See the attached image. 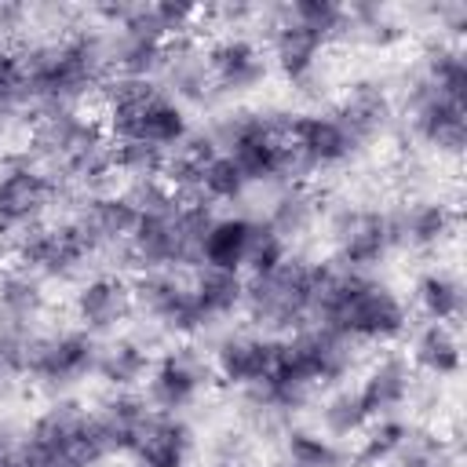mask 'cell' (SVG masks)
I'll return each mask as SVG.
<instances>
[{
	"label": "cell",
	"mask_w": 467,
	"mask_h": 467,
	"mask_svg": "<svg viewBox=\"0 0 467 467\" xmlns=\"http://www.w3.org/2000/svg\"><path fill=\"white\" fill-rule=\"evenodd\" d=\"M328 237L336 244V263L358 274H368L394 252L390 215L379 208L339 204L328 212Z\"/></svg>",
	"instance_id": "52a82bcc"
},
{
	"label": "cell",
	"mask_w": 467,
	"mask_h": 467,
	"mask_svg": "<svg viewBox=\"0 0 467 467\" xmlns=\"http://www.w3.org/2000/svg\"><path fill=\"white\" fill-rule=\"evenodd\" d=\"M7 248L15 255V266L40 281H69L95 259L91 244L69 219L36 223V226L22 230L18 237H11Z\"/></svg>",
	"instance_id": "277c9868"
},
{
	"label": "cell",
	"mask_w": 467,
	"mask_h": 467,
	"mask_svg": "<svg viewBox=\"0 0 467 467\" xmlns=\"http://www.w3.org/2000/svg\"><path fill=\"white\" fill-rule=\"evenodd\" d=\"M412 390H416V368L409 365V358L387 354L365 372L358 398H361L365 412L372 420H379V416H398V409L405 401H412Z\"/></svg>",
	"instance_id": "e0dca14e"
},
{
	"label": "cell",
	"mask_w": 467,
	"mask_h": 467,
	"mask_svg": "<svg viewBox=\"0 0 467 467\" xmlns=\"http://www.w3.org/2000/svg\"><path fill=\"white\" fill-rule=\"evenodd\" d=\"M401 120L409 128V135L441 153V157H460L467 146V106L445 99L441 91H434L420 69L405 73V91H401Z\"/></svg>",
	"instance_id": "3957f363"
},
{
	"label": "cell",
	"mask_w": 467,
	"mask_h": 467,
	"mask_svg": "<svg viewBox=\"0 0 467 467\" xmlns=\"http://www.w3.org/2000/svg\"><path fill=\"white\" fill-rule=\"evenodd\" d=\"M420 77L441 91L445 99L452 102H463L467 106V58H463V47L460 44H449V40H431L423 58H420Z\"/></svg>",
	"instance_id": "7402d4cb"
},
{
	"label": "cell",
	"mask_w": 467,
	"mask_h": 467,
	"mask_svg": "<svg viewBox=\"0 0 467 467\" xmlns=\"http://www.w3.org/2000/svg\"><path fill=\"white\" fill-rule=\"evenodd\" d=\"M190 285H193V299H197V310H201V317H204L208 328L215 321L230 317L234 310H241V303H244V281L234 270L201 266L190 277Z\"/></svg>",
	"instance_id": "44dd1931"
},
{
	"label": "cell",
	"mask_w": 467,
	"mask_h": 467,
	"mask_svg": "<svg viewBox=\"0 0 467 467\" xmlns=\"http://www.w3.org/2000/svg\"><path fill=\"white\" fill-rule=\"evenodd\" d=\"M412 423H405L401 416H379L376 423H368L361 431L358 449L350 452V467H383L398 456V449L409 441Z\"/></svg>",
	"instance_id": "d4e9b609"
},
{
	"label": "cell",
	"mask_w": 467,
	"mask_h": 467,
	"mask_svg": "<svg viewBox=\"0 0 467 467\" xmlns=\"http://www.w3.org/2000/svg\"><path fill=\"white\" fill-rule=\"evenodd\" d=\"M164 161H168V153L161 146H150V142H139V139L113 142V168L128 182H135V179H157L164 171Z\"/></svg>",
	"instance_id": "1f68e13d"
},
{
	"label": "cell",
	"mask_w": 467,
	"mask_h": 467,
	"mask_svg": "<svg viewBox=\"0 0 467 467\" xmlns=\"http://www.w3.org/2000/svg\"><path fill=\"white\" fill-rule=\"evenodd\" d=\"M0 51H4V44H0Z\"/></svg>",
	"instance_id": "d590c367"
},
{
	"label": "cell",
	"mask_w": 467,
	"mask_h": 467,
	"mask_svg": "<svg viewBox=\"0 0 467 467\" xmlns=\"http://www.w3.org/2000/svg\"><path fill=\"white\" fill-rule=\"evenodd\" d=\"M387 215L394 230V248H412V252H438L441 244L452 241L460 226L456 208L438 197H412Z\"/></svg>",
	"instance_id": "9a60e30c"
},
{
	"label": "cell",
	"mask_w": 467,
	"mask_h": 467,
	"mask_svg": "<svg viewBox=\"0 0 467 467\" xmlns=\"http://www.w3.org/2000/svg\"><path fill=\"white\" fill-rule=\"evenodd\" d=\"M416 306L427 321H438V325H452L463 317V306H467V292H463V281L452 274V270H427L416 277Z\"/></svg>",
	"instance_id": "603a6c76"
},
{
	"label": "cell",
	"mask_w": 467,
	"mask_h": 467,
	"mask_svg": "<svg viewBox=\"0 0 467 467\" xmlns=\"http://www.w3.org/2000/svg\"><path fill=\"white\" fill-rule=\"evenodd\" d=\"M131 314H135L131 285L117 274H95V277L80 281V288L73 292V317L95 339L124 328L131 321Z\"/></svg>",
	"instance_id": "4fadbf2b"
},
{
	"label": "cell",
	"mask_w": 467,
	"mask_h": 467,
	"mask_svg": "<svg viewBox=\"0 0 467 467\" xmlns=\"http://www.w3.org/2000/svg\"><path fill=\"white\" fill-rule=\"evenodd\" d=\"M277 347L281 339L274 336H259V332H223L212 343V376H219L226 387L248 390L259 387L274 361H277Z\"/></svg>",
	"instance_id": "8fae6325"
},
{
	"label": "cell",
	"mask_w": 467,
	"mask_h": 467,
	"mask_svg": "<svg viewBox=\"0 0 467 467\" xmlns=\"http://www.w3.org/2000/svg\"><path fill=\"white\" fill-rule=\"evenodd\" d=\"M99 339L84 328L66 332H33L26 343V368L22 376L36 383L44 394L62 398L69 387L88 379L99 365Z\"/></svg>",
	"instance_id": "7a4b0ae2"
},
{
	"label": "cell",
	"mask_w": 467,
	"mask_h": 467,
	"mask_svg": "<svg viewBox=\"0 0 467 467\" xmlns=\"http://www.w3.org/2000/svg\"><path fill=\"white\" fill-rule=\"evenodd\" d=\"M285 467H350V452L328 434L292 427L285 431Z\"/></svg>",
	"instance_id": "4316f807"
},
{
	"label": "cell",
	"mask_w": 467,
	"mask_h": 467,
	"mask_svg": "<svg viewBox=\"0 0 467 467\" xmlns=\"http://www.w3.org/2000/svg\"><path fill=\"white\" fill-rule=\"evenodd\" d=\"M460 452L434 431H412L409 441L398 449L390 467H456Z\"/></svg>",
	"instance_id": "f546056e"
},
{
	"label": "cell",
	"mask_w": 467,
	"mask_h": 467,
	"mask_svg": "<svg viewBox=\"0 0 467 467\" xmlns=\"http://www.w3.org/2000/svg\"><path fill=\"white\" fill-rule=\"evenodd\" d=\"M288 15L303 29L317 33L325 44H339L343 40L347 4H336V0H296V4H288Z\"/></svg>",
	"instance_id": "4dcf8cb0"
},
{
	"label": "cell",
	"mask_w": 467,
	"mask_h": 467,
	"mask_svg": "<svg viewBox=\"0 0 467 467\" xmlns=\"http://www.w3.org/2000/svg\"><path fill=\"white\" fill-rule=\"evenodd\" d=\"M131 285V303L142 314V321H153L161 332L175 336H197L204 332V317L193 299V285L179 270H142Z\"/></svg>",
	"instance_id": "5b68a950"
},
{
	"label": "cell",
	"mask_w": 467,
	"mask_h": 467,
	"mask_svg": "<svg viewBox=\"0 0 467 467\" xmlns=\"http://www.w3.org/2000/svg\"><path fill=\"white\" fill-rule=\"evenodd\" d=\"M332 117L347 128V135L361 150H368L372 142H379L394 128L398 106H394V99H390V91H387L383 80H368L365 77V80L347 84V91L332 106Z\"/></svg>",
	"instance_id": "7c38bea8"
},
{
	"label": "cell",
	"mask_w": 467,
	"mask_h": 467,
	"mask_svg": "<svg viewBox=\"0 0 467 467\" xmlns=\"http://www.w3.org/2000/svg\"><path fill=\"white\" fill-rule=\"evenodd\" d=\"M288 146L306 175L343 168L361 153V146L347 135V128L332 117V109L328 113H296L288 124Z\"/></svg>",
	"instance_id": "9c48e42d"
},
{
	"label": "cell",
	"mask_w": 467,
	"mask_h": 467,
	"mask_svg": "<svg viewBox=\"0 0 467 467\" xmlns=\"http://www.w3.org/2000/svg\"><path fill=\"white\" fill-rule=\"evenodd\" d=\"M44 306H47V292H44L40 277H33L18 266L0 270V314L33 325L44 314Z\"/></svg>",
	"instance_id": "484cf974"
},
{
	"label": "cell",
	"mask_w": 467,
	"mask_h": 467,
	"mask_svg": "<svg viewBox=\"0 0 467 467\" xmlns=\"http://www.w3.org/2000/svg\"><path fill=\"white\" fill-rule=\"evenodd\" d=\"M135 467H190L193 460V427L175 412H153L142 420L131 441Z\"/></svg>",
	"instance_id": "2e32d148"
},
{
	"label": "cell",
	"mask_w": 467,
	"mask_h": 467,
	"mask_svg": "<svg viewBox=\"0 0 467 467\" xmlns=\"http://www.w3.org/2000/svg\"><path fill=\"white\" fill-rule=\"evenodd\" d=\"M248 179L230 153H212L201 168V197L204 201H241L248 193Z\"/></svg>",
	"instance_id": "f1b7e54d"
},
{
	"label": "cell",
	"mask_w": 467,
	"mask_h": 467,
	"mask_svg": "<svg viewBox=\"0 0 467 467\" xmlns=\"http://www.w3.org/2000/svg\"><path fill=\"white\" fill-rule=\"evenodd\" d=\"M29 26V4L0 0V36H18Z\"/></svg>",
	"instance_id": "e575fe53"
},
{
	"label": "cell",
	"mask_w": 467,
	"mask_h": 467,
	"mask_svg": "<svg viewBox=\"0 0 467 467\" xmlns=\"http://www.w3.org/2000/svg\"><path fill=\"white\" fill-rule=\"evenodd\" d=\"M412 368H420L423 376H431L434 383L460 376L463 365V350H460V336L452 325H438L427 321L416 336H412Z\"/></svg>",
	"instance_id": "ffe728a7"
},
{
	"label": "cell",
	"mask_w": 467,
	"mask_h": 467,
	"mask_svg": "<svg viewBox=\"0 0 467 467\" xmlns=\"http://www.w3.org/2000/svg\"><path fill=\"white\" fill-rule=\"evenodd\" d=\"M317 420H321V431H325L332 441L358 438V434H361V431L372 423V416L365 412V405H361L358 390H347V387L332 390V394L321 401Z\"/></svg>",
	"instance_id": "83f0119b"
},
{
	"label": "cell",
	"mask_w": 467,
	"mask_h": 467,
	"mask_svg": "<svg viewBox=\"0 0 467 467\" xmlns=\"http://www.w3.org/2000/svg\"><path fill=\"white\" fill-rule=\"evenodd\" d=\"M321 219V197L306 186V182H281V190L270 197V208L263 215V223L288 244L306 237Z\"/></svg>",
	"instance_id": "d6986e66"
},
{
	"label": "cell",
	"mask_w": 467,
	"mask_h": 467,
	"mask_svg": "<svg viewBox=\"0 0 467 467\" xmlns=\"http://www.w3.org/2000/svg\"><path fill=\"white\" fill-rule=\"evenodd\" d=\"M204 55H208V69H212V77H215L219 95H248V91H255V88L266 80V73H270L266 51H263L255 40L241 36V33H223V36H215V40L204 47Z\"/></svg>",
	"instance_id": "5bb4252c"
},
{
	"label": "cell",
	"mask_w": 467,
	"mask_h": 467,
	"mask_svg": "<svg viewBox=\"0 0 467 467\" xmlns=\"http://www.w3.org/2000/svg\"><path fill=\"white\" fill-rule=\"evenodd\" d=\"M314 270H317V263L288 255L281 266H274L266 274H252V281H244L241 306L252 317V325L263 328V336L292 332L310 321Z\"/></svg>",
	"instance_id": "6da1fadb"
},
{
	"label": "cell",
	"mask_w": 467,
	"mask_h": 467,
	"mask_svg": "<svg viewBox=\"0 0 467 467\" xmlns=\"http://www.w3.org/2000/svg\"><path fill=\"white\" fill-rule=\"evenodd\" d=\"M150 368H153V354L146 347H139L131 336L106 343L99 350V365H95L102 383H109L113 390H135L150 376Z\"/></svg>",
	"instance_id": "cb8c5ba5"
},
{
	"label": "cell",
	"mask_w": 467,
	"mask_h": 467,
	"mask_svg": "<svg viewBox=\"0 0 467 467\" xmlns=\"http://www.w3.org/2000/svg\"><path fill=\"white\" fill-rule=\"evenodd\" d=\"M255 230H259V219H252V215L212 219V226L204 230V241H201V266H215V270H234L237 274L248 263Z\"/></svg>",
	"instance_id": "ac0fdd59"
},
{
	"label": "cell",
	"mask_w": 467,
	"mask_h": 467,
	"mask_svg": "<svg viewBox=\"0 0 467 467\" xmlns=\"http://www.w3.org/2000/svg\"><path fill=\"white\" fill-rule=\"evenodd\" d=\"M29 336H33V325L0 314V376H7V379H22V368H26V343H29Z\"/></svg>",
	"instance_id": "d6a6232c"
},
{
	"label": "cell",
	"mask_w": 467,
	"mask_h": 467,
	"mask_svg": "<svg viewBox=\"0 0 467 467\" xmlns=\"http://www.w3.org/2000/svg\"><path fill=\"white\" fill-rule=\"evenodd\" d=\"M164 80V95H171L182 109L193 106V109H215L219 106V88H215V77L208 69V55L204 47L193 40V36H179V40H168L164 47V66L157 73Z\"/></svg>",
	"instance_id": "30bf717a"
},
{
	"label": "cell",
	"mask_w": 467,
	"mask_h": 467,
	"mask_svg": "<svg viewBox=\"0 0 467 467\" xmlns=\"http://www.w3.org/2000/svg\"><path fill=\"white\" fill-rule=\"evenodd\" d=\"M55 182L29 161V153H4L0 157V237L11 241L22 230L44 223L55 208Z\"/></svg>",
	"instance_id": "8992f818"
},
{
	"label": "cell",
	"mask_w": 467,
	"mask_h": 467,
	"mask_svg": "<svg viewBox=\"0 0 467 467\" xmlns=\"http://www.w3.org/2000/svg\"><path fill=\"white\" fill-rule=\"evenodd\" d=\"M288 259V244L259 219V230H255V241H252V252H248V270L252 274H266V270H274V266H281Z\"/></svg>",
	"instance_id": "836d02e7"
},
{
	"label": "cell",
	"mask_w": 467,
	"mask_h": 467,
	"mask_svg": "<svg viewBox=\"0 0 467 467\" xmlns=\"http://www.w3.org/2000/svg\"><path fill=\"white\" fill-rule=\"evenodd\" d=\"M212 383V361L197 347H168L150 376H146V401L153 412H182L190 409Z\"/></svg>",
	"instance_id": "ba28073f"
}]
</instances>
